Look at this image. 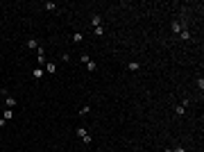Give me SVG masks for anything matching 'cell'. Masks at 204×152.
<instances>
[{
	"instance_id": "cell-1",
	"label": "cell",
	"mask_w": 204,
	"mask_h": 152,
	"mask_svg": "<svg viewBox=\"0 0 204 152\" xmlns=\"http://www.w3.org/2000/svg\"><path fill=\"white\" fill-rule=\"evenodd\" d=\"M170 30H172V32H175V34H179V32H181V30H184V25H181L179 21H172V25H170Z\"/></svg>"
},
{
	"instance_id": "cell-2",
	"label": "cell",
	"mask_w": 204,
	"mask_h": 152,
	"mask_svg": "<svg viewBox=\"0 0 204 152\" xmlns=\"http://www.w3.org/2000/svg\"><path fill=\"white\" fill-rule=\"evenodd\" d=\"M91 25H95V27L102 25V16L100 14H93V16H91Z\"/></svg>"
},
{
	"instance_id": "cell-3",
	"label": "cell",
	"mask_w": 204,
	"mask_h": 152,
	"mask_svg": "<svg viewBox=\"0 0 204 152\" xmlns=\"http://www.w3.org/2000/svg\"><path fill=\"white\" fill-rule=\"evenodd\" d=\"M32 75H34V77H36V80H41V77H43V75H45V70H43V68H41V66H36V68H34V70H32Z\"/></svg>"
},
{
	"instance_id": "cell-4",
	"label": "cell",
	"mask_w": 204,
	"mask_h": 152,
	"mask_svg": "<svg viewBox=\"0 0 204 152\" xmlns=\"http://www.w3.org/2000/svg\"><path fill=\"white\" fill-rule=\"evenodd\" d=\"M25 45L30 48V50H36V48H39V41H36V39H27Z\"/></svg>"
},
{
	"instance_id": "cell-5",
	"label": "cell",
	"mask_w": 204,
	"mask_h": 152,
	"mask_svg": "<svg viewBox=\"0 0 204 152\" xmlns=\"http://www.w3.org/2000/svg\"><path fill=\"white\" fill-rule=\"evenodd\" d=\"M7 109H14V107H16V98H11V95H7Z\"/></svg>"
},
{
	"instance_id": "cell-6",
	"label": "cell",
	"mask_w": 204,
	"mask_h": 152,
	"mask_svg": "<svg viewBox=\"0 0 204 152\" xmlns=\"http://www.w3.org/2000/svg\"><path fill=\"white\" fill-rule=\"evenodd\" d=\"M2 118L11 120V118H14V109H5V111H2Z\"/></svg>"
},
{
	"instance_id": "cell-7",
	"label": "cell",
	"mask_w": 204,
	"mask_h": 152,
	"mask_svg": "<svg viewBox=\"0 0 204 152\" xmlns=\"http://www.w3.org/2000/svg\"><path fill=\"white\" fill-rule=\"evenodd\" d=\"M43 9H45V11H57V5H55V2H45Z\"/></svg>"
},
{
	"instance_id": "cell-8",
	"label": "cell",
	"mask_w": 204,
	"mask_h": 152,
	"mask_svg": "<svg viewBox=\"0 0 204 152\" xmlns=\"http://www.w3.org/2000/svg\"><path fill=\"white\" fill-rule=\"evenodd\" d=\"M55 70H57V66H55V64H50V61H45V73H55Z\"/></svg>"
},
{
	"instance_id": "cell-9",
	"label": "cell",
	"mask_w": 204,
	"mask_h": 152,
	"mask_svg": "<svg viewBox=\"0 0 204 152\" xmlns=\"http://www.w3.org/2000/svg\"><path fill=\"white\" fill-rule=\"evenodd\" d=\"M175 111H177V116H186V107H184V104H177Z\"/></svg>"
},
{
	"instance_id": "cell-10",
	"label": "cell",
	"mask_w": 204,
	"mask_h": 152,
	"mask_svg": "<svg viewBox=\"0 0 204 152\" xmlns=\"http://www.w3.org/2000/svg\"><path fill=\"white\" fill-rule=\"evenodd\" d=\"M127 68H129V70H134V73H136V70L141 68V64H138V61H129V64H127Z\"/></svg>"
},
{
	"instance_id": "cell-11",
	"label": "cell",
	"mask_w": 204,
	"mask_h": 152,
	"mask_svg": "<svg viewBox=\"0 0 204 152\" xmlns=\"http://www.w3.org/2000/svg\"><path fill=\"white\" fill-rule=\"evenodd\" d=\"M82 39H84V34H82V32H75V34H73V41H75V43H82Z\"/></svg>"
},
{
	"instance_id": "cell-12",
	"label": "cell",
	"mask_w": 204,
	"mask_h": 152,
	"mask_svg": "<svg viewBox=\"0 0 204 152\" xmlns=\"http://www.w3.org/2000/svg\"><path fill=\"white\" fill-rule=\"evenodd\" d=\"M77 136L84 139V136H86V127H77Z\"/></svg>"
},
{
	"instance_id": "cell-13",
	"label": "cell",
	"mask_w": 204,
	"mask_h": 152,
	"mask_svg": "<svg viewBox=\"0 0 204 152\" xmlns=\"http://www.w3.org/2000/svg\"><path fill=\"white\" fill-rule=\"evenodd\" d=\"M179 34H181V39H184V41H188V39H191V32H188V30H181Z\"/></svg>"
},
{
	"instance_id": "cell-14",
	"label": "cell",
	"mask_w": 204,
	"mask_h": 152,
	"mask_svg": "<svg viewBox=\"0 0 204 152\" xmlns=\"http://www.w3.org/2000/svg\"><path fill=\"white\" fill-rule=\"evenodd\" d=\"M84 66H86V70H95V68H98V66H95V61H86Z\"/></svg>"
},
{
	"instance_id": "cell-15",
	"label": "cell",
	"mask_w": 204,
	"mask_h": 152,
	"mask_svg": "<svg viewBox=\"0 0 204 152\" xmlns=\"http://www.w3.org/2000/svg\"><path fill=\"white\" fill-rule=\"evenodd\" d=\"M89 111H91V107H89V104H84V107H82V109H79V116H86V114H89Z\"/></svg>"
},
{
	"instance_id": "cell-16",
	"label": "cell",
	"mask_w": 204,
	"mask_h": 152,
	"mask_svg": "<svg viewBox=\"0 0 204 152\" xmlns=\"http://www.w3.org/2000/svg\"><path fill=\"white\" fill-rule=\"evenodd\" d=\"M95 34H98V36H102V34H104V27H102V25L95 27Z\"/></svg>"
},
{
	"instance_id": "cell-17",
	"label": "cell",
	"mask_w": 204,
	"mask_h": 152,
	"mask_svg": "<svg viewBox=\"0 0 204 152\" xmlns=\"http://www.w3.org/2000/svg\"><path fill=\"white\" fill-rule=\"evenodd\" d=\"M172 152H186V148H181V145H177V148H175Z\"/></svg>"
},
{
	"instance_id": "cell-18",
	"label": "cell",
	"mask_w": 204,
	"mask_h": 152,
	"mask_svg": "<svg viewBox=\"0 0 204 152\" xmlns=\"http://www.w3.org/2000/svg\"><path fill=\"white\" fill-rule=\"evenodd\" d=\"M163 152H172V148H166V150H163Z\"/></svg>"
}]
</instances>
